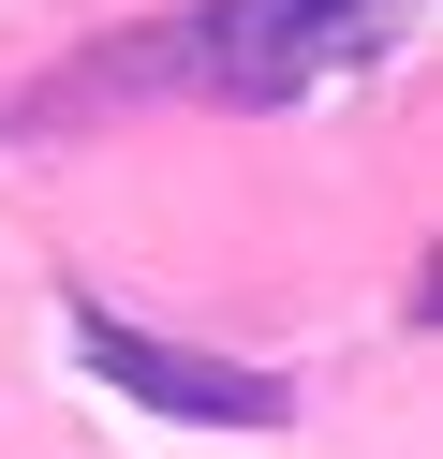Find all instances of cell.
Here are the masks:
<instances>
[{"label": "cell", "mask_w": 443, "mask_h": 459, "mask_svg": "<svg viewBox=\"0 0 443 459\" xmlns=\"http://www.w3.org/2000/svg\"><path fill=\"white\" fill-rule=\"evenodd\" d=\"M413 0H192L163 30H133L118 60L59 74L45 104H295L311 74L370 60Z\"/></svg>", "instance_id": "6da1fadb"}, {"label": "cell", "mask_w": 443, "mask_h": 459, "mask_svg": "<svg viewBox=\"0 0 443 459\" xmlns=\"http://www.w3.org/2000/svg\"><path fill=\"white\" fill-rule=\"evenodd\" d=\"M59 326H74V356L104 370L133 415H177V429H295V385H281V370H251V356H207V341H148L118 297H74Z\"/></svg>", "instance_id": "7a4b0ae2"}]
</instances>
